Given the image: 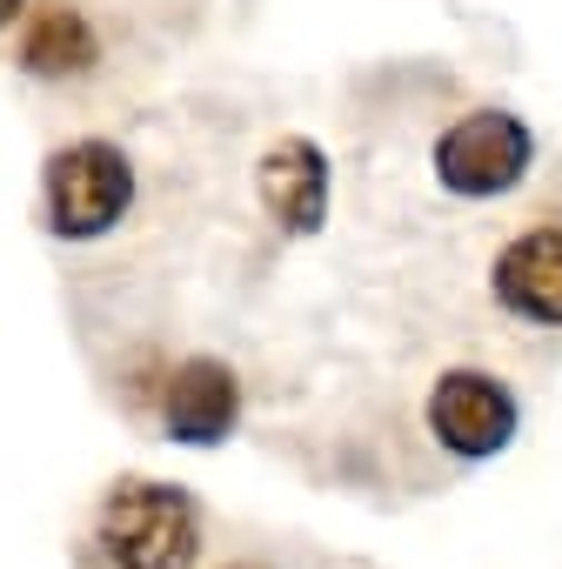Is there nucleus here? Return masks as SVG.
<instances>
[{"mask_svg":"<svg viewBox=\"0 0 562 569\" xmlns=\"http://www.w3.org/2000/svg\"><path fill=\"white\" fill-rule=\"evenodd\" d=\"M134 201V161L114 141H68L41 168V214L61 241H101Z\"/></svg>","mask_w":562,"mask_h":569,"instance_id":"nucleus-1","label":"nucleus"},{"mask_svg":"<svg viewBox=\"0 0 562 569\" xmlns=\"http://www.w3.org/2000/svg\"><path fill=\"white\" fill-rule=\"evenodd\" d=\"M101 549L114 569H194L201 509L174 482H121L101 502Z\"/></svg>","mask_w":562,"mask_h":569,"instance_id":"nucleus-2","label":"nucleus"},{"mask_svg":"<svg viewBox=\"0 0 562 569\" xmlns=\"http://www.w3.org/2000/svg\"><path fill=\"white\" fill-rule=\"evenodd\" d=\"M429 168L455 201H495L522 188V174L535 168V128L509 108H469L462 121L435 134Z\"/></svg>","mask_w":562,"mask_h":569,"instance_id":"nucleus-3","label":"nucleus"},{"mask_svg":"<svg viewBox=\"0 0 562 569\" xmlns=\"http://www.w3.org/2000/svg\"><path fill=\"white\" fill-rule=\"evenodd\" d=\"M522 429V409L509 396V382L482 376V369H449L435 389H429V436L462 456V462H489L515 442Z\"/></svg>","mask_w":562,"mask_h":569,"instance_id":"nucleus-4","label":"nucleus"},{"mask_svg":"<svg viewBox=\"0 0 562 569\" xmlns=\"http://www.w3.org/2000/svg\"><path fill=\"white\" fill-rule=\"evenodd\" d=\"M254 194H261V208H268V221H274L281 234H322L329 194H335L329 154H322L309 134H281V141L254 161Z\"/></svg>","mask_w":562,"mask_h":569,"instance_id":"nucleus-5","label":"nucleus"},{"mask_svg":"<svg viewBox=\"0 0 562 569\" xmlns=\"http://www.w3.org/2000/svg\"><path fill=\"white\" fill-rule=\"evenodd\" d=\"M489 289H495V302L515 316V322H529V329H562V228H522L502 254H495V268H489Z\"/></svg>","mask_w":562,"mask_h":569,"instance_id":"nucleus-6","label":"nucleus"},{"mask_svg":"<svg viewBox=\"0 0 562 569\" xmlns=\"http://www.w3.org/2000/svg\"><path fill=\"white\" fill-rule=\"evenodd\" d=\"M234 416H241V382H234L228 362H214V356H188V362L168 376L161 422H168L174 442H188V449H214V442H228Z\"/></svg>","mask_w":562,"mask_h":569,"instance_id":"nucleus-7","label":"nucleus"},{"mask_svg":"<svg viewBox=\"0 0 562 569\" xmlns=\"http://www.w3.org/2000/svg\"><path fill=\"white\" fill-rule=\"evenodd\" d=\"M21 74L34 81H88L101 68V34L74 0H41L21 14Z\"/></svg>","mask_w":562,"mask_h":569,"instance_id":"nucleus-8","label":"nucleus"},{"mask_svg":"<svg viewBox=\"0 0 562 569\" xmlns=\"http://www.w3.org/2000/svg\"><path fill=\"white\" fill-rule=\"evenodd\" d=\"M21 14H28V0H0V34H8V28H14Z\"/></svg>","mask_w":562,"mask_h":569,"instance_id":"nucleus-9","label":"nucleus"},{"mask_svg":"<svg viewBox=\"0 0 562 569\" xmlns=\"http://www.w3.org/2000/svg\"><path fill=\"white\" fill-rule=\"evenodd\" d=\"M234 569H261V562H234Z\"/></svg>","mask_w":562,"mask_h":569,"instance_id":"nucleus-10","label":"nucleus"}]
</instances>
